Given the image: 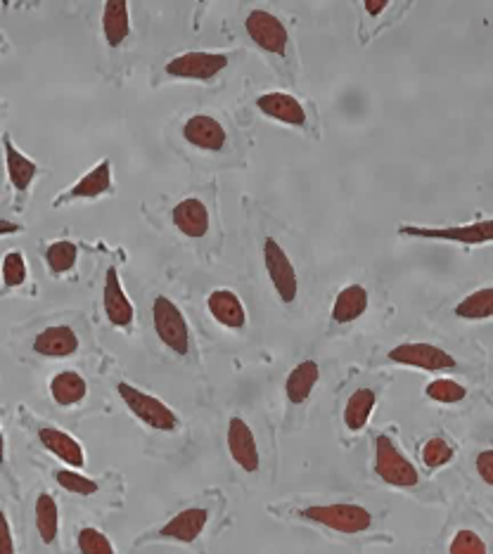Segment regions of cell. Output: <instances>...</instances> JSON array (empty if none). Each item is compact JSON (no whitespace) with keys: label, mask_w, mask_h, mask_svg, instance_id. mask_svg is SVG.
<instances>
[{"label":"cell","mask_w":493,"mask_h":554,"mask_svg":"<svg viewBox=\"0 0 493 554\" xmlns=\"http://www.w3.org/2000/svg\"><path fill=\"white\" fill-rule=\"evenodd\" d=\"M387 5H389V0H366V3H363V8H366V12L370 17H380L384 10H387Z\"/></svg>","instance_id":"37"},{"label":"cell","mask_w":493,"mask_h":554,"mask_svg":"<svg viewBox=\"0 0 493 554\" xmlns=\"http://www.w3.org/2000/svg\"><path fill=\"white\" fill-rule=\"evenodd\" d=\"M76 259H79V247L69 240H57L48 244L46 249V263L53 275H64L69 273L76 266Z\"/></svg>","instance_id":"28"},{"label":"cell","mask_w":493,"mask_h":554,"mask_svg":"<svg viewBox=\"0 0 493 554\" xmlns=\"http://www.w3.org/2000/svg\"><path fill=\"white\" fill-rule=\"evenodd\" d=\"M34 351L43 358H69L79 351V337L69 325H53L36 334Z\"/></svg>","instance_id":"19"},{"label":"cell","mask_w":493,"mask_h":554,"mask_svg":"<svg viewBox=\"0 0 493 554\" xmlns=\"http://www.w3.org/2000/svg\"><path fill=\"white\" fill-rule=\"evenodd\" d=\"M102 34L110 48H119L131 36V19H128L126 0H107L102 10Z\"/></svg>","instance_id":"23"},{"label":"cell","mask_w":493,"mask_h":554,"mask_svg":"<svg viewBox=\"0 0 493 554\" xmlns=\"http://www.w3.org/2000/svg\"><path fill=\"white\" fill-rule=\"evenodd\" d=\"M102 308H105L107 320L112 322L114 327H121V330H128L133 325V318H136V308H133L131 299H128L124 287H121L119 270L107 268L105 273V287H102Z\"/></svg>","instance_id":"11"},{"label":"cell","mask_w":493,"mask_h":554,"mask_svg":"<svg viewBox=\"0 0 493 554\" xmlns=\"http://www.w3.org/2000/svg\"><path fill=\"white\" fill-rule=\"evenodd\" d=\"M256 109L266 117H271L280 124L287 126H306V109L302 102H299L290 93H266L256 98Z\"/></svg>","instance_id":"15"},{"label":"cell","mask_w":493,"mask_h":554,"mask_svg":"<svg viewBox=\"0 0 493 554\" xmlns=\"http://www.w3.org/2000/svg\"><path fill=\"white\" fill-rule=\"evenodd\" d=\"M15 233H22V225L8 221V218H0V237L15 235Z\"/></svg>","instance_id":"38"},{"label":"cell","mask_w":493,"mask_h":554,"mask_svg":"<svg viewBox=\"0 0 493 554\" xmlns=\"http://www.w3.org/2000/svg\"><path fill=\"white\" fill-rule=\"evenodd\" d=\"M453 455H456V448H453L444 436H432L430 441L422 446V453H420L422 465L427 469L446 467L448 462L453 460Z\"/></svg>","instance_id":"30"},{"label":"cell","mask_w":493,"mask_h":554,"mask_svg":"<svg viewBox=\"0 0 493 554\" xmlns=\"http://www.w3.org/2000/svg\"><path fill=\"white\" fill-rule=\"evenodd\" d=\"M36 531L46 545H53L60 533V510L50 493H41L36 498Z\"/></svg>","instance_id":"26"},{"label":"cell","mask_w":493,"mask_h":554,"mask_svg":"<svg viewBox=\"0 0 493 554\" xmlns=\"http://www.w3.org/2000/svg\"><path fill=\"white\" fill-rule=\"evenodd\" d=\"M0 270H3V285L8 289L22 287L27 282V261H24L22 251H8Z\"/></svg>","instance_id":"34"},{"label":"cell","mask_w":493,"mask_h":554,"mask_svg":"<svg viewBox=\"0 0 493 554\" xmlns=\"http://www.w3.org/2000/svg\"><path fill=\"white\" fill-rule=\"evenodd\" d=\"M112 192V161L102 159L95 169H91L83 176L74 188H69L60 199H55L53 206L67 204L69 199H91Z\"/></svg>","instance_id":"18"},{"label":"cell","mask_w":493,"mask_h":554,"mask_svg":"<svg viewBox=\"0 0 493 554\" xmlns=\"http://www.w3.org/2000/svg\"><path fill=\"white\" fill-rule=\"evenodd\" d=\"M152 325L166 349L174 351L176 356H188L192 344L188 320L169 296H157L152 301Z\"/></svg>","instance_id":"3"},{"label":"cell","mask_w":493,"mask_h":554,"mask_svg":"<svg viewBox=\"0 0 493 554\" xmlns=\"http://www.w3.org/2000/svg\"><path fill=\"white\" fill-rule=\"evenodd\" d=\"M264 263L275 294H278L280 301H285V304H292L299 294V277L297 270H294V263L283 249V244L275 240V237H266Z\"/></svg>","instance_id":"7"},{"label":"cell","mask_w":493,"mask_h":554,"mask_svg":"<svg viewBox=\"0 0 493 554\" xmlns=\"http://www.w3.org/2000/svg\"><path fill=\"white\" fill-rule=\"evenodd\" d=\"M0 554H17L8 514H5L3 510H0Z\"/></svg>","instance_id":"36"},{"label":"cell","mask_w":493,"mask_h":554,"mask_svg":"<svg viewBox=\"0 0 493 554\" xmlns=\"http://www.w3.org/2000/svg\"><path fill=\"white\" fill-rule=\"evenodd\" d=\"M475 467H477L479 479H482L486 486H493V448L482 450V453L477 455Z\"/></svg>","instance_id":"35"},{"label":"cell","mask_w":493,"mask_h":554,"mask_svg":"<svg viewBox=\"0 0 493 554\" xmlns=\"http://www.w3.org/2000/svg\"><path fill=\"white\" fill-rule=\"evenodd\" d=\"M448 554H489L484 538L472 528H460L448 545Z\"/></svg>","instance_id":"33"},{"label":"cell","mask_w":493,"mask_h":554,"mask_svg":"<svg viewBox=\"0 0 493 554\" xmlns=\"http://www.w3.org/2000/svg\"><path fill=\"white\" fill-rule=\"evenodd\" d=\"M377 403V394L368 386H361L349 396L347 405H344V424L349 431H361L370 422Z\"/></svg>","instance_id":"25"},{"label":"cell","mask_w":493,"mask_h":554,"mask_svg":"<svg viewBox=\"0 0 493 554\" xmlns=\"http://www.w3.org/2000/svg\"><path fill=\"white\" fill-rule=\"evenodd\" d=\"M5 462V436H3V429H0V465Z\"/></svg>","instance_id":"39"},{"label":"cell","mask_w":493,"mask_h":554,"mask_svg":"<svg viewBox=\"0 0 493 554\" xmlns=\"http://www.w3.org/2000/svg\"><path fill=\"white\" fill-rule=\"evenodd\" d=\"M76 545H79L81 554H114L112 540L93 526L81 528L79 536H76Z\"/></svg>","instance_id":"31"},{"label":"cell","mask_w":493,"mask_h":554,"mask_svg":"<svg viewBox=\"0 0 493 554\" xmlns=\"http://www.w3.org/2000/svg\"><path fill=\"white\" fill-rule=\"evenodd\" d=\"M183 138L192 147L204 152H221L228 143L226 128L221 126L219 119L209 117V114H195L183 124Z\"/></svg>","instance_id":"12"},{"label":"cell","mask_w":493,"mask_h":554,"mask_svg":"<svg viewBox=\"0 0 493 554\" xmlns=\"http://www.w3.org/2000/svg\"><path fill=\"white\" fill-rule=\"evenodd\" d=\"M171 221L178 228V233H183L190 240H200L209 233V209L202 199L188 197L181 199L174 209H171Z\"/></svg>","instance_id":"14"},{"label":"cell","mask_w":493,"mask_h":554,"mask_svg":"<svg viewBox=\"0 0 493 554\" xmlns=\"http://www.w3.org/2000/svg\"><path fill=\"white\" fill-rule=\"evenodd\" d=\"M228 67V57L221 53H204V50H192L183 53L166 64V74L176 79L190 81H211Z\"/></svg>","instance_id":"8"},{"label":"cell","mask_w":493,"mask_h":554,"mask_svg":"<svg viewBox=\"0 0 493 554\" xmlns=\"http://www.w3.org/2000/svg\"><path fill=\"white\" fill-rule=\"evenodd\" d=\"M228 453L238 462L240 469L254 474L261 467L259 446H256L254 431L242 417H230L228 422Z\"/></svg>","instance_id":"10"},{"label":"cell","mask_w":493,"mask_h":554,"mask_svg":"<svg viewBox=\"0 0 493 554\" xmlns=\"http://www.w3.org/2000/svg\"><path fill=\"white\" fill-rule=\"evenodd\" d=\"M117 391L121 396V401L133 415L138 417L140 422L147 424L150 429L157 431H174L178 427V415L169 408L164 401H159L157 396L145 394V391L136 389L133 384L128 382H119Z\"/></svg>","instance_id":"4"},{"label":"cell","mask_w":493,"mask_h":554,"mask_svg":"<svg viewBox=\"0 0 493 554\" xmlns=\"http://www.w3.org/2000/svg\"><path fill=\"white\" fill-rule=\"evenodd\" d=\"M387 358L394 365L415 367V370L425 372H441V370H456L458 360L451 353L441 349V346L427 344V341H406V344L394 346L387 353Z\"/></svg>","instance_id":"5"},{"label":"cell","mask_w":493,"mask_h":554,"mask_svg":"<svg viewBox=\"0 0 493 554\" xmlns=\"http://www.w3.org/2000/svg\"><path fill=\"white\" fill-rule=\"evenodd\" d=\"M368 289L363 285H347L335 296V304H332V320L337 325H349L363 318L368 311Z\"/></svg>","instance_id":"20"},{"label":"cell","mask_w":493,"mask_h":554,"mask_svg":"<svg viewBox=\"0 0 493 554\" xmlns=\"http://www.w3.org/2000/svg\"><path fill=\"white\" fill-rule=\"evenodd\" d=\"M460 320H489L493 318V287H482L467 294L456 306Z\"/></svg>","instance_id":"27"},{"label":"cell","mask_w":493,"mask_h":554,"mask_svg":"<svg viewBox=\"0 0 493 554\" xmlns=\"http://www.w3.org/2000/svg\"><path fill=\"white\" fill-rule=\"evenodd\" d=\"M320 379V367L316 360H304L299 363L285 379V396L292 405H302L309 401Z\"/></svg>","instance_id":"21"},{"label":"cell","mask_w":493,"mask_h":554,"mask_svg":"<svg viewBox=\"0 0 493 554\" xmlns=\"http://www.w3.org/2000/svg\"><path fill=\"white\" fill-rule=\"evenodd\" d=\"M399 233L406 237H422V240L460 242V244H467V247H477V244L493 242V218H486V221H477V223H467V225H448V228L401 225Z\"/></svg>","instance_id":"6"},{"label":"cell","mask_w":493,"mask_h":554,"mask_svg":"<svg viewBox=\"0 0 493 554\" xmlns=\"http://www.w3.org/2000/svg\"><path fill=\"white\" fill-rule=\"evenodd\" d=\"M299 517L313 524L330 528L344 536H356V533L368 531L373 526V514L366 507L354 505V502H335V505H311L299 512Z\"/></svg>","instance_id":"1"},{"label":"cell","mask_w":493,"mask_h":554,"mask_svg":"<svg viewBox=\"0 0 493 554\" xmlns=\"http://www.w3.org/2000/svg\"><path fill=\"white\" fill-rule=\"evenodd\" d=\"M50 396L57 405L62 408H72V405L83 403V398L88 396V384L79 372L64 370L50 379Z\"/></svg>","instance_id":"24"},{"label":"cell","mask_w":493,"mask_h":554,"mask_svg":"<svg viewBox=\"0 0 493 554\" xmlns=\"http://www.w3.org/2000/svg\"><path fill=\"white\" fill-rule=\"evenodd\" d=\"M55 479L64 491L76 493V495H93L98 493V483L93 479H88L86 474H81L79 469H57Z\"/></svg>","instance_id":"32"},{"label":"cell","mask_w":493,"mask_h":554,"mask_svg":"<svg viewBox=\"0 0 493 554\" xmlns=\"http://www.w3.org/2000/svg\"><path fill=\"white\" fill-rule=\"evenodd\" d=\"M375 474L394 488H415L420 483L418 467L387 434L375 438Z\"/></svg>","instance_id":"2"},{"label":"cell","mask_w":493,"mask_h":554,"mask_svg":"<svg viewBox=\"0 0 493 554\" xmlns=\"http://www.w3.org/2000/svg\"><path fill=\"white\" fill-rule=\"evenodd\" d=\"M209 524V512L204 507H188V510L178 512L166 524L159 528V538L176 540V543L190 545L202 536V531Z\"/></svg>","instance_id":"13"},{"label":"cell","mask_w":493,"mask_h":554,"mask_svg":"<svg viewBox=\"0 0 493 554\" xmlns=\"http://www.w3.org/2000/svg\"><path fill=\"white\" fill-rule=\"evenodd\" d=\"M245 29L252 41L259 45L261 50L271 55L283 57L287 53V43H290V34H287L285 24L280 22L273 12L266 10H252L245 19Z\"/></svg>","instance_id":"9"},{"label":"cell","mask_w":493,"mask_h":554,"mask_svg":"<svg viewBox=\"0 0 493 554\" xmlns=\"http://www.w3.org/2000/svg\"><path fill=\"white\" fill-rule=\"evenodd\" d=\"M3 147H5V166H8V178L10 185L17 192H27L38 176V164L24 157L22 152L12 145L10 135H3Z\"/></svg>","instance_id":"22"},{"label":"cell","mask_w":493,"mask_h":554,"mask_svg":"<svg viewBox=\"0 0 493 554\" xmlns=\"http://www.w3.org/2000/svg\"><path fill=\"white\" fill-rule=\"evenodd\" d=\"M425 396L430 398L434 403H444V405H453L460 403L467 398V389L456 379H448V377H439L434 379L425 386Z\"/></svg>","instance_id":"29"},{"label":"cell","mask_w":493,"mask_h":554,"mask_svg":"<svg viewBox=\"0 0 493 554\" xmlns=\"http://www.w3.org/2000/svg\"><path fill=\"white\" fill-rule=\"evenodd\" d=\"M207 308L211 318L228 330H242L247 325V311L233 289H214L207 299Z\"/></svg>","instance_id":"16"},{"label":"cell","mask_w":493,"mask_h":554,"mask_svg":"<svg viewBox=\"0 0 493 554\" xmlns=\"http://www.w3.org/2000/svg\"><path fill=\"white\" fill-rule=\"evenodd\" d=\"M38 441H41V446L48 453H53L57 460L67 462L72 469H83V465H86V453H83L81 443L74 436H69L67 431L57 427H41L38 429Z\"/></svg>","instance_id":"17"}]
</instances>
